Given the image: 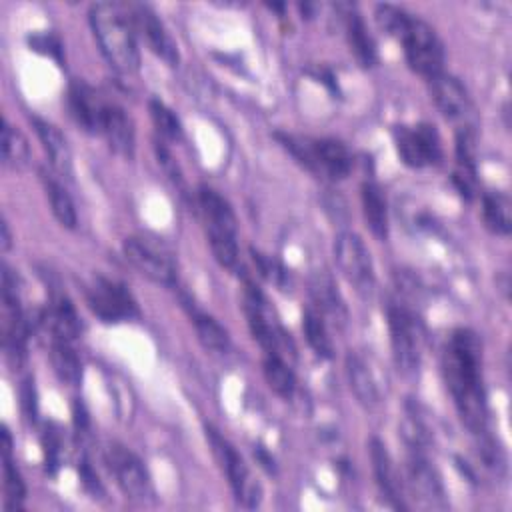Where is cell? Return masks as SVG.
<instances>
[{
	"label": "cell",
	"instance_id": "cell-33",
	"mask_svg": "<svg viewBox=\"0 0 512 512\" xmlns=\"http://www.w3.org/2000/svg\"><path fill=\"white\" fill-rule=\"evenodd\" d=\"M2 162L14 172L24 170L30 162V146L26 136L8 120H4L2 128Z\"/></svg>",
	"mask_w": 512,
	"mask_h": 512
},
{
	"label": "cell",
	"instance_id": "cell-35",
	"mask_svg": "<svg viewBox=\"0 0 512 512\" xmlns=\"http://www.w3.org/2000/svg\"><path fill=\"white\" fill-rule=\"evenodd\" d=\"M252 260H254L256 268H258V274L264 280L272 282L280 290H286V286H290V274H288V270L278 260H274L268 254L256 252V250H252Z\"/></svg>",
	"mask_w": 512,
	"mask_h": 512
},
{
	"label": "cell",
	"instance_id": "cell-11",
	"mask_svg": "<svg viewBox=\"0 0 512 512\" xmlns=\"http://www.w3.org/2000/svg\"><path fill=\"white\" fill-rule=\"evenodd\" d=\"M104 460L116 478V484L126 494V498L138 504L154 502V484L144 466V462L126 446L112 442L104 450Z\"/></svg>",
	"mask_w": 512,
	"mask_h": 512
},
{
	"label": "cell",
	"instance_id": "cell-8",
	"mask_svg": "<svg viewBox=\"0 0 512 512\" xmlns=\"http://www.w3.org/2000/svg\"><path fill=\"white\" fill-rule=\"evenodd\" d=\"M388 332H390V348L392 358L398 372L406 378L418 376L420 358H422V334L418 320L410 310L400 304H390L386 310Z\"/></svg>",
	"mask_w": 512,
	"mask_h": 512
},
{
	"label": "cell",
	"instance_id": "cell-31",
	"mask_svg": "<svg viewBox=\"0 0 512 512\" xmlns=\"http://www.w3.org/2000/svg\"><path fill=\"white\" fill-rule=\"evenodd\" d=\"M40 178H42L46 196L50 200V208H52L54 218L60 222V226H64L68 230H74L76 224H78V214H76V208H74V202H72L70 194L60 184V180H56L52 174L40 172Z\"/></svg>",
	"mask_w": 512,
	"mask_h": 512
},
{
	"label": "cell",
	"instance_id": "cell-25",
	"mask_svg": "<svg viewBox=\"0 0 512 512\" xmlns=\"http://www.w3.org/2000/svg\"><path fill=\"white\" fill-rule=\"evenodd\" d=\"M346 374H348L350 390L354 392L356 400L368 410L378 408L380 388H378L368 364L364 362V358H360L358 354H348L346 356Z\"/></svg>",
	"mask_w": 512,
	"mask_h": 512
},
{
	"label": "cell",
	"instance_id": "cell-18",
	"mask_svg": "<svg viewBox=\"0 0 512 512\" xmlns=\"http://www.w3.org/2000/svg\"><path fill=\"white\" fill-rule=\"evenodd\" d=\"M368 452H370L374 480H376V486H378L384 502L394 510H406L408 506L404 502L402 480H400V474L394 466V460H392L386 444L378 436H372L368 442Z\"/></svg>",
	"mask_w": 512,
	"mask_h": 512
},
{
	"label": "cell",
	"instance_id": "cell-41",
	"mask_svg": "<svg viewBox=\"0 0 512 512\" xmlns=\"http://www.w3.org/2000/svg\"><path fill=\"white\" fill-rule=\"evenodd\" d=\"M20 398H22V408H24L26 418L34 420V416H36V390H34V384L30 380H26L22 384Z\"/></svg>",
	"mask_w": 512,
	"mask_h": 512
},
{
	"label": "cell",
	"instance_id": "cell-19",
	"mask_svg": "<svg viewBox=\"0 0 512 512\" xmlns=\"http://www.w3.org/2000/svg\"><path fill=\"white\" fill-rule=\"evenodd\" d=\"M66 104H68V112L78 128H82L88 134H100L106 102L94 92L92 86H88L82 80H74L68 86Z\"/></svg>",
	"mask_w": 512,
	"mask_h": 512
},
{
	"label": "cell",
	"instance_id": "cell-36",
	"mask_svg": "<svg viewBox=\"0 0 512 512\" xmlns=\"http://www.w3.org/2000/svg\"><path fill=\"white\" fill-rule=\"evenodd\" d=\"M476 438H478V454H480L484 466L494 470L496 476L504 474L506 472V454H504L502 446L488 434V430L476 434Z\"/></svg>",
	"mask_w": 512,
	"mask_h": 512
},
{
	"label": "cell",
	"instance_id": "cell-2",
	"mask_svg": "<svg viewBox=\"0 0 512 512\" xmlns=\"http://www.w3.org/2000/svg\"><path fill=\"white\" fill-rule=\"evenodd\" d=\"M88 18L108 64L120 74H136L140 70V50L126 4L96 2L90 6Z\"/></svg>",
	"mask_w": 512,
	"mask_h": 512
},
{
	"label": "cell",
	"instance_id": "cell-32",
	"mask_svg": "<svg viewBox=\"0 0 512 512\" xmlns=\"http://www.w3.org/2000/svg\"><path fill=\"white\" fill-rule=\"evenodd\" d=\"M302 332H304V338H306L308 346L312 348V352L318 358L330 360L334 356V342H332V336L328 332V322L314 308L304 310V314H302Z\"/></svg>",
	"mask_w": 512,
	"mask_h": 512
},
{
	"label": "cell",
	"instance_id": "cell-22",
	"mask_svg": "<svg viewBox=\"0 0 512 512\" xmlns=\"http://www.w3.org/2000/svg\"><path fill=\"white\" fill-rule=\"evenodd\" d=\"M40 320L50 330V338H62V340L74 342L82 330L80 316H78L74 304L70 302V298L66 294H60V292L52 294L50 304L44 310V314L40 316Z\"/></svg>",
	"mask_w": 512,
	"mask_h": 512
},
{
	"label": "cell",
	"instance_id": "cell-40",
	"mask_svg": "<svg viewBox=\"0 0 512 512\" xmlns=\"http://www.w3.org/2000/svg\"><path fill=\"white\" fill-rule=\"evenodd\" d=\"M80 480H82V486H84L90 494H94V498L104 492V490H102V484H100V480H98V476H96V472L92 470V466H90V462H88L86 458L80 462Z\"/></svg>",
	"mask_w": 512,
	"mask_h": 512
},
{
	"label": "cell",
	"instance_id": "cell-26",
	"mask_svg": "<svg viewBox=\"0 0 512 512\" xmlns=\"http://www.w3.org/2000/svg\"><path fill=\"white\" fill-rule=\"evenodd\" d=\"M2 474H4V508L18 510L26 500V484L12 458V436L8 428L2 430Z\"/></svg>",
	"mask_w": 512,
	"mask_h": 512
},
{
	"label": "cell",
	"instance_id": "cell-39",
	"mask_svg": "<svg viewBox=\"0 0 512 512\" xmlns=\"http://www.w3.org/2000/svg\"><path fill=\"white\" fill-rule=\"evenodd\" d=\"M154 150H156V158H158L160 168L166 172V176L172 180V184L178 186V188H184V176H182L176 160L172 158L170 150L164 146V142H154Z\"/></svg>",
	"mask_w": 512,
	"mask_h": 512
},
{
	"label": "cell",
	"instance_id": "cell-10",
	"mask_svg": "<svg viewBox=\"0 0 512 512\" xmlns=\"http://www.w3.org/2000/svg\"><path fill=\"white\" fill-rule=\"evenodd\" d=\"M206 440L210 444V450L214 458L218 460L222 472L228 478V484L236 496V500L246 508H256L262 498L260 484L252 478L246 462L236 452V448L212 426H206Z\"/></svg>",
	"mask_w": 512,
	"mask_h": 512
},
{
	"label": "cell",
	"instance_id": "cell-23",
	"mask_svg": "<svg viewBox=\"0 0 512 512\" xmlns=\"http://www.w3.org/2000/svg\"><path fill=\"white\" fill-rule=\"evenodd\" d=\"M32 126L36 130V136L46 152V156L50 158L52 168L60 174V176H72V152L70 146L64 138V134L60 132V128L40 116H32Z\"/></svg>",
	"mask_w": 512,
	"mask_h": 512
},
{
	"label": "cell",
	"instance_id": "cell-15",
	"mask_svg": "<svg viewBox=\"0 0 512 512\" xmlns=\"http://www.w3.org/2000/svg\"><path fill=\"white\" fill-rule=\"evenodd\" d=\"M128 16L134 24V30L142 36V40L146 42V46L170 68H176L180 62V54H178V44L172 38V34L168 32V28L164 26V22L160 20V16L154 12L152 6L148 4H138V2H130L126 4Z\"/></svg>",
	"mask_w": 512,
	"mask_h": 512
},
{
	"label": "cell",
	"instance_id": "cell-3",
	"mask_svg": "<svg viewBox=\"0 0 512 512\" xmlns=\"http://www.w3.org/2000/svg\"><path fill=\"white\" fill-rule=\"evenodd\" d=\"M198 206L204 216L206 236L216 262L228 270H236L238 252V218L230 202L214 188L202 184L198 188Z\"/></svg>",
	"mask_w": 512,
	"mask_h": 512
},
{
	"label": "cell",
	"instance_id": "cell-4",
	"mask_svg": "<svg viewBox=\"0 0 512 512\" xmlns=\"http://www.w3.org/2000/svg\"><path fill=\"white\" fill-rule=\"evenodd\" d=\"M280 144L308 172L330 180H342L352 170V152L334 138H302L294 134H276Z\"/></svg>",
	"mask_w": 512,
	"mask_h": 512
},
{
	"label": "cell",
	"instance_id": "cell-42",
	"mask_svg": "<svg viewBox=\"0 0 512 512\" xmlns=\"http://www.w3.org/2000/svg\"><path fill=\"white\" fill-rule=\"evenodd\" d=\"M254 456H256V460L260 462V466L262 468H266L270 474L272 472H276V464H274V458L264 450V448H256V452H254Z\"/></svg>",
	"mask_w": 512,
	"mask_h": 512
},
{
	"label": "cell",
	"instance_id": "cell-17",
	"mask_svg": "<svg viewBox=\"0 0 512 512\" xmlns=\"http://www.w3.org/2000/svg\"><path fill=\"white\" fill-rule=\"evenodd\" d=\"M308 292L312 298V308L336 330L348 324V306L336 286V280L326 270H316L308 278Z\"/></svg>",
	"mask_w": 512,
	"mask_h": 512
},
{
	"label": "cell",
	"instance_id": "cell-30",
	"mask_svg": "<svg viewBox=\"0 0 512 512\" xmlns=\"http://www.w3.org/2000/svg\"><path fill=\"white\" fill-rule=\"evenodd\" d=\"M262 372H264V380L270 386V390L284 398V400H292L296 396L298 390V382H296V374L290 368V364H286V360L282 356L276 354H266L264 362H262Z\"/></svg>",
	"mask_w": 512,
	"mask_h": 512
},
{
	"label": "cell",
	"instance_id": "cell-34",
	"mask_svg": "<svg viewBox=\"0 0 512 512\" xmlns=\"http://www.w3.org/2000/svg\"><path fill=\"white\" fill-rule=\"evenodd\" d=\"M148 110H150L152 124H154L156 132L160 134L162 140L180 142V140L184 138L182 122H180V118L176 116V112H174L170 106H166V104H164L162 100H158V98H150Z\"/></svg>",
	"mask_w": 512,
	"mask_h": 512
},
{
	"label": "cell",
	"instance_id": "cell-7",
	"mask_svg": "<svg viewBox=\"0 0 512 512\" xmlns=\"http://www.w3.org/2000/svg\"><path fill=\"white\" fill-rule=\"evenodd\" d=\"M84 296L90 312L104 324H120L140 318V308L134 296L120 280L96 274L88 282Z\"/></svg>",
	"mask_w": 512,
	"mask_h": 512
},
{
	"label": "cell",
	"instance_id": "cell-21",
	"mask_svg": "<svg viewBox=\"0 0 512 512\" xmlns=\"http://www.w3.org/2000/svg\"><path fill=\"white\" fill-rule=\"evenodd\" d=\"M100 134L106 138L110 150L122 158H132L136 150V132L132 118L126 110L114 102H106L102 114Z\"/></svg>",
	"mask_w": 512,
	"mask_h": 512
},
{
	"label": "cell",
	"instance_id": "cell-5",
	"mask_svg": "<svg viewBox=\"0 0 512 512\" xmlns=\"http://www.w3.org/2000/svg\"><path fill=\"white\" fill-rule=\"evenodd\" d=\"M396 40L402 44L406 64L412 72L424 80L444 72V44L428 22L408 14L404 26L396 34Z\"/></svg>",
	"mask_w": 512,
	"mask_h": 512
},
{
	"label": "cell",
	"instance_id": "cell-16",
	"mask_svg": "<svg viewBox=\"0 0 512 512\" xmlns=\"http://www.w3.org/2000/svg\"><path fill=\"white\" fill-rule=\"evenodd\" d=\"M408 482L418 500L436 510L448 508V496L438 470L430 464L424 452L410 450L408 456Z\"/></svg>",
	"mask_w": 512,
	"mask_h": 512
},
{
	"label": "cell",
	"instance_id": "cell-38",
	"mask_svg": "<svg viewBox=\"0 0 512 512\" xmlns=\"http://www.w3.org/2000/svg\"><path fill=\"white\" fill-rule=\"evenodd\" d=\"M28 44L32 50L56 60V62H62V44L56 36H52L50 32L48 34H32L28 38Z\"/></svg>",
	"mask_w": 512,
	"mask_h": 512
},
{
	"label": "cell",
	"instance_id": "cell-9",
	"mask_svg": "<svg viewBox=\"0 0 512 512\" xmlns=\"http://www.w3.org/2000/svg\"><path fill=\"white\" fill-rule=\"evenodd\" d=\"M244 314L254 340L266 350V354L282 356L288 346L292 348V342L282 330L274 310L270 308L268 298L252 282H246L244 286Z\"/></svg>",
	"mask_w": 512,
	"mask_h": 512
},
{
	"label": "cell",
	"instance_id": "cell-12",
	"mask_svg": "<svg viewBox=\"0 0 512 512\" xmlns=\"http://www.w3.org/2000/svg\"><path fill=\"white\" fill-rule=\"evenodd\" d=\"M392 138L398 158L410 168H428L442 160L440 134L428 122L394 126Z\"/></svg>",
	"mask_w": 512,
	"mask_h": 512
},
{
	"label": "cell",
	"instance_id": "cell-1",
	"mask_svg": "<svg viewBox=\"0 0 512 512\" xmlns=\"http://www.w3.org/2000/svg\"><path fill=\"white\" fill-rule=\"evenodd\" d=\"M442 376L460 422L476 436L488 430V398L482 380V342L470 328H456L442 352Z\"/></svg>",
	"mask_w": 512,
	"mask_h": 512
},
{
	"label": "cell",
	"instance_id": "cell-20",
	"mask_svg": "<svg viewBox=\"0 0 512 512\" xmlns=\"http://www.w3.org/2000/svg\"><path fill=\"white\" fill-rule=\"evenodd\" d=\"M336 8L342 12L340 16H342V24H344L346 42H348V48H350L352 56L356 58V62L362 68L376 66L378 48H376V42H374L370 30L366 28L362 14L352 4H338Z\"/></svg>",
	"mask_w": 512,
	"mask_h": 512
},
{
	"label": "cell",
	"instance_id": "cell-6",
	"mask_svg": "<svg viewBox=\"0 0 512 512\" xmlns=\"http://www.w3.org/2000/svg\"><path fill=\"white\" fill-rule=\"evenodd\" d=\"M334 260L354 292L360 298L370 300L376 292V272L362 236L354 230H340L334 238Z\"/></svg>",
	"mask_w": 512,
	"mask_h": 512
},
{
	"label": "cell",
	"instance_id": "cell-28",
	"mask_svg": "<svg viewBox=\"0 0 512 512\" xmlns=\"http://www.w3.org/2000/svg\"><path fill=\"white\" fill-rule=\"evenodd\" d=\"M50 362L60 378V382L68 386H80L82 382V360L76 354L70 340L50 338Z\"/></svg>",
	"mask_w": 512,
	"mask_h": 512
},
{
	"label": "cell",
	"instance_id": "cell-13",
	"mask_svg": "<svg viewBox=\"0 0 512 512\" xmlns=\"http://www.w3.org/2000/svg\"><path fill=\"white\" fill-rule=\"evenodd\" d=\"M428 82L430 96L442 116L456 126V130L474 128L478 126L474 102L466 90V86L452 76L450 72H440L432 76Z\"/></svg>",
	"mask_w": 512,
	"mask_h": 512
},
{
	"label": "cell",
	"instance_id": "cell-43",
	"mask_svg": "<svg viewBox=\"0 0 512 512\" xmlns=\"http://www.w3.org/2000/svg\"><path fill=\"white\" fill-rule=\"evenodd\" d=\"M10 244H12V234H10L8 222L4 220V222H2V252H8V250H10Z\"/></svg>",
	"mask_w": 512,
	"mask_h": 512
},
{
	"label": "cell",
	"instance_id": "cell-24",
	"mask_svg": "<svg viewBox=\"0 0 512 512\" xmlns=\"http://www.w3.org/2000/svg\"><path fill=\"white\" fill-rule=\"evenodd\" d=\"M360 202L366 226L378 240L388 238L390 222H388V202L382 186L374 180H364L360 186Z\"/></svg>",
	"mask_w": 512,
	"mask_h": 512
},
{
	"label": "cell",
	"instance_id": "cell-29",
	"mask_svg": "<svg viewBox=\"0 0 512 512\" xmlns=\"http://www.w3.org/2000/svg\"><path fill=\"white\" fill-rule=\"evenodd\" d=\"M484 226L496 236H508L512 230V200L506 192L482 194Z\"/></svg>",
	"mask_w": 512,
	"mask_h": 512
},
{
	"label": "cell",
	"instance_id": "cell-27",
	"mask_svg": "<svg viewBox=\"0 0 512 512\" xmlns=\"http://www.w3.org/2000/svg\"><path fill=\"white\" fill-rule=\"evenodd\" d=\"M188 310H190V318L194 324V330L198 334L200 344L216 354H226L230 350V334L228 330L210 314L198 310L196 306H190V302H186Z\"/></svg>",
	"mask_w": 512,
	"mask_h": 512
},
{
	"label": "cell",
	"instance_id": "cell-14",
	"mask_svg": "<svg viewBox=\"0 0 512 512\" xmlns=\"http://www.w3.org/2000/svg\"><path fill=\"white\" fill-rule=\"evenodd\" d=\"M122 250L126 260L154 284H162V286L176 284L178 274H176L174 260L162 246L140 236H128L122 242Z\"/></svg>",
	"mask_w": 512,
	"mask_h": 512
},
{
	"label": "cell",
	"instance_id": "cell-37",
	"mask_svg": "<svg viewBox=\"0 0 512 512\" xmlns=\"http://www.w3.org/2000/svg\"><path fill=\"white\" fill-rule=\"evenodd\" d=\"M42 446H44L46 470L50 474H56V468L60 464V454H62V440H60V432L54 424L46 426V430L42 434Z\"/></svg>",
	"mask_w": 512,
	"mask_h": 512
}]
</instances>
